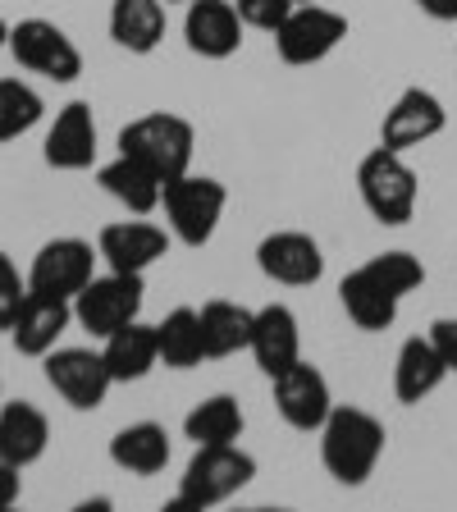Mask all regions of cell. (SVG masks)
<instances>
[{
  "mask_svg": "<svg viewBox=\"0 0 457 512\" xmlns=\"http://www.w3.org/2000/svg\"><path fill=\"white\" fill-rule=\"evenodd\" d=\"M421 284H426L421 256L394 247V252H380L371 261H362L357 270H348L339 284V302L357 330L380 334L394 325L398 311H403V298L416 293Z\"/></svg>",
  "mask_w": 457,
  "mask_h": 512,
  "instance_id": "cell-1",
  "label": "cell"
},
{
  "mask_svg": "<svg viewBox=\"0 0 457 512\" xmlns=\"http://www.w3.org/2000/svg\"><path fill=\"white\" fill-rule=\"evenodd\" d=\"M384 444H389V430L375 412L366 407H339L325 416V426H320V462L330 471L339 485L357 490L366 480L375 476L384 458Z\"/></svg>",
  "mask_w": 457,
  "mask_h": 512,
  "instance_id": "cell-2",
  "label": "cell"
},
{
  "mask_svg": "<svg viewBox=\"0 0 457 512\" xmlns=\"http://www.w3.org/2000/svg\"><path fill=\"white\" fill-rule=\"evenodd\" d=\"M256 480V458L247 453V448L238 444H197V453H192V462L183 467L179 476V494H174L170 508H215V503L234 499V494H243L247 485Z\"/></svg>",
  "mask_w": 457,
  "mask_h": 512,
  "instance_id": "cell-3",
  "label": "cell"
},
{
  "mask_svg": "<svg viewBox=\"0 0 457 512\" xmlns=\"http://www.w3.org/2000/svg\"><path fill=\"white\" fill-rule=\"evenodd\" d=\"M357 197L371 211V220H380L384 229H403L416 215V202H421V179L407 165V151H366L362 165H357Z\"/></svg>",
  "mask_w": 457,
  "mask_h": 512,
  "instance_id": "cell-4",
  "label": "cell"
},
{
  "mask_svg": "<svg viewBox=\"0 0 457 512\" xmlns=\"http://www.w3.org/2000/svg\"><path fill=\"white\" fill-rule=\"evenodd\" d=\"M119 151L133 160H142L147 170H156L160 179L170 183L179 174L192 170V151H197V128L183 115L170 110H151V115L128 119L119 128Z\"/></svg>",
  "mask_w": 457,
  "mask_h": 512,
  "instance_id": "cell-5",
  "label": "cell"
},
{
  "mask_svg": "<svg viewBox=\"0 0 457 512\" xmlns=\"http://www.w3.org/2000/svg\"><path fill=\"white\" fill-rule=\"evenodd\" d=\"M224 206H229V188L211 174H179V179L165 183L160 192V211H165V224L170 234L179 238L183 247H206L215 238L224 220Z\"/></svg>",
  "mask_w": 457,
  "mask_h": 512,
  "instance_id": "cell-6",
  "label": "cell"
},
{
  "mask_svg": "<svg viewBox=\"0 0 457 512\" xmlns=\"http://www.w3.org/2000/svg\"><path fill=\"white\" fill-rule=\"evenodd\" d=\"M142 302H147L142 275L110 270V275L87 279V288L74 298V320L92 339H110L115 330H124V325H133V320L142 316Z\"/></svg>",
  "mask_w": 457,
  "mask_h": 512,
  "instance_id": "cell-7",
  "label": "cell"
},
{
  "mask_svg": "<svg viewBox=\"0 0 457 512\" xmlns=\"http://www.w3.org/2000/svg\"><path fill=\"white\" fill-rule=\"evenodd\" d=\"M275 51L284 64H293V69H311V64L330 60L334 51L343 46V37H348V19H343L339 10H330V5H293V14H288L284 23H279L275 32Z\"/></svg>",
  "mask_w": 457,
  "mask_h": 512,
  "instance_id": "cell-8",
  "label": "cell"
},
{
  "mask_svg": "<svg viewBox=\"0 0 457 512\" xmlns=\"http://www.w3.org/2000/svg\"><path fill=\"white\" fill-rule=\"evenodd\" d=\"M10 55L28 69L42 74L51 83H74L83 74V51L74 46V37L51 19H19L10 28Z\"/></svg>",
  "mask_w": 457,
  "mask_h": 512,
  "instance_id": "cell-9",
  "label": "cell"
},
{
  "mask_svg": "<svg viewBox=\"0 0 457 512\" xmlns=\"http://www.w3.org/2000/svg\"><path fill=\"white\" fill-rule=\"evenodd\" d=\"M96 261H101V252L92 243H83V238H51V243H42L37 256H32L28 288L32 293H46V298L74 302L87 288V279L96 275Z\"/></svg>",
  "mask_w": 457,
  "mask_h": 512,
  "instance_id": "cell-10",
  "label": "cell"
},
{
  "mask_svg": "<svg viewBox=\"0 0 457 512\" xmlns=\"http://www.w3.org/2000/svg\"><path fill=\"white\" fill-rule=\"evenodd\" d=\"M42 366H46V384L74 412H96V407L106 403L110 384H115L106 357L92 348H51L42 357Z\"/></svg>",
  "mask_w": 457,
  "mask_h": 512,
  "instance_id": "cell-11",
  "label": "cell"
},
{
  "mask_svg": "<svg viewBox=\"0 0 457 512\" xmlns=\"http://www.w3.org/2000/svg\"><path fill=\"white\" fill-rule=\"evenodd\" d=\"M448 128V110L430 87H403L394 106L380 119V147L389 151H416Z\"/></svg>",
  "mask_w": 457,
  "mask_h": 512,
  "instance_id": "cell-12",
  "label": "cell"
},
{
  "mask_svg": "<svg viewBox=\"0 0 457 512\" xmlns=\"http://www.w3.org/2000/svg\"><path fill=\"white\" fill-rule=\"evenodd\" d=\"M270 384H275V407L288 426L302 430V435H320L325 416L334 412L330 380L320 375V366H311L307 357H302V362H293L288 371H279Z\"/></svg>",
  "mask_w": 457,
  "mask_h": 512,
  "instance_id": "cell-13",
  "label": "cell"
},
{
  "mask_svg": "<svg viewBox=\"0 0 457 512\" xmlns=\"http://www.w3.org/2000/svg\"><path fill=\"white\" fill-rule=\"evenodd\" d=\"M256 266L270 284H284V288H311L320 284L325 275V252L311 234L302 229H275L256 243Z\"/></svg>",
  "mask_w": 457,
  "mask_h": 512,
  "instance_id": "cell-14",
  "label": "cell"
},
{
  "mask_svg": "<svg viewBox=\"0 0 457 512\" xmlns=\"http://www.w3.org/2000/svg\"><path fill=\"white\" fill-rule=\"evenodd\" d=\"M174 234L160 229L151 220H115L96 234V252L110 270H124V275H147L156 261L170 256Z\"/></svg>",
  "mask_w": 457,
  "mask_h": 512,
  "instance_id": "cell-15",
  "label": "cell"
},
{
  "mask_svg": "<svg viewBox=\"0 0 457 512\" xmlns=\"http://www.w3.org/2000/svg\"><path fill=\"white\" fill-rule=\"evenodd\" d=\"M243 14L234 0H188L183 14V42L202 60H229L243 51Z\"/></svg>",
  "mask_w": 457,
  "mask_h": 512,
  "instance_id": "cell-16",
  "label": "cell"
},
{
  "mask_svg": "<svg viewBox=\"0 0 457 512\" xmlns=\"http://www.w3.org/2000/svg\"><path fill=\"white\" fill-rule=\"evenodd\" d=\"M252 362L275 380L279 371H288L293 362H302V325L293 316V307L284 302H266V307H256V320H252Z\"/></svg>",
  "mask_w": 457,
  "mask_h": 512,
  "instance_id": "cell-17",
  "label": "cell"
},
{
  "mask_svg": "<svg viewBox=\"0 0 457 512\" xmlns=\"http://www.w3.org/2000/svg\"><path fill=\"white\" fill-rule=\"evenodd\" d=\"M46 165L51 170H92L96 160V119L87 101H69V106L55 115V124L46 128V147H42Z\"/></svg>",
  "mask_w": 457,
  "mask_h": 512,
  "instance_id": "cell-18",
  "label": "cell"
},
{
  "mask_svg": "<svg viewBox=\"0 0 457 512\" xmlns=\"http://www.w3.org/2000/svg\"><path fill=\"white\" fill-rule=\"evenodd\" d=\"M69 325H74V302L46 298V293H32L28 288V298H23L19 316L10 325V339L23 357H46L51 348H60Z\"/></svg>",
  "mask_w": 457,
  "mask_h": 512,
  "instance_id": "cell-19",
  "label": "cell"
},
{
  "mask_svg": "<svg viewBox=\"0 0 457 512\" xmlns=\"http://www.w3.org/2000/svg\"><path fill=\"white\" fill-rule=\"evenodd\" d=\"M444 380H448V366H444V357H439V348L430 343V334H412V339L398 343V357H394V398L398 403L403 407L426 403Z\"/></svg>",
  "mask_w": 457,
  "mask_h": 512,
  "instance_id": "cell-20",
  "label": "cell"
},
{
  "mask_svg": "<svg viewBox=\"0 0 457 512\" xmlns=\"http://www.w3.org/2000/svg\"><path fill=\"white\" fill-rule=\"evenodd\" d=\"M170 28V0H110V37L128 55H151Z\"/></svg>",
  "mask_w": 457,
  "mask_h": 512,
  "instance_id": "cell-21",
  "label": "cell"
},
{
  "mask_svg": "<svg viewBox=\"0 0 457 512\" xmlns=\"http://www.w3.org/2000/svg\"><path fill=\"white\" fill-rule=\"evenodd\" d=\"M46 444H51V421L37 403L19 398V403H0V458L14 467H32L42 462Z\"/></svg>",
  "mask_w": 457,
  "mask_h": 512,
  "instance_id": "cell-22",
  "label": "cell"
},
{
  "mask_svg": "<svg viewBox=\"0 0 457 512\" xmlns=\"http://www.w3.org/2000/svg\"><path fill=\"white\" fill-rule=\"evenodd\" d=\"M170 430L160 426V421H133L124 426L115 439H110V462L128 476H160V471L170 467Z\"/></svg>",
  "mask_w": 457,
  "mask_h": 512,
  "instance_id": "cell-23",
  "label": "cell"
},
{
  "mask_svg": "<svg viewBox=\"0 0 457 512\" xmlns=\"http://www.w3.org/2000/svg\"><path fill=\"white\" fill-rule=\"evenodd\" d=\"M101 357H106L110 380H115V384H138V380H147V375L160 366L156 325H147V320L138 316L133 325H124V330L110 334L106 348H101Z\"/></svg>",
  "mask_w": 457,
  "mask_h": 512,
  "instance_id": "cell-24",
  "label": "cell"
},
{
  "mask_svg": "<svg viewBox=\"0 0 457 512\" xmlns=\"http://www.w3.org/2000/svg\"><path fill=\"white\" fill-rule=\"evenodd\" d=\"M96 183H101V188H106L110 197H115L124 211H133V215L160 211V192H165V179H160L156 170H147L142 160L124 156V151L96 170Z\"/></svg>",
  "mask_w": 457,
  "mask_h": 512,
  "instance_id": "cell-25",
  "label": "cell"
},
{
  "mask_svg": "<svg viewBox=\"0 0 457 512\" xmlns=\"http://www.w3.org/2000/svg\"><path fill=\"white\" fill-rule=\"evenodd\" d=\"M197 316H202L206 362H211V357H234V352H247V343H252V320H256L252 307L229 302V298H211Z\"/></svg>",
  "mask_w": 457,
  "mask_h": 512,
  "instance_id": "cell-26",
  "label": "cell"
},
{
  "mask_svg": "<svg viewBox=\"0 0 457 512\" xmlns=\"http://www.w3.org/2000/svg\"><path fill=\"white\" fill-rule=\"evenodd\" d=\"M247 430V416L234 394H211L183 416V435L192 444H238Z\"/></svg>",
  "mask_w": 457,
  "mask_h": 512,
  "instance_id": "cell-27",
  "label": "cell"
},
{
  "mask_svg": "<svg viewBox=\"0 0 457 512\" xmlns=\"http://www.w3.org/2000/svg\"><path fill=\"white\" fill-rule=\"evenodd\" d=\"M156 343H160V362L170 371H192L206 362V343H202V316L197 307H174L170 316L156 325Z\"/></svg>",
  "mask_w": 457,
  "mask_h": 512,
  "instance_id": "cell-28",
  "label": "cell"
},
{
  "mask_svg": "<svg viewBox=\"0 0 457 512\" xmlns=\"http://www.w3.org/2000/svg\"><path fill=\"white\" fill-rule=\"evenodd\" d=\"M46 101L23 78H0V142H14L42 124Z\"/></svg>",
  "mask_w": 457,
  "mask_h": 512,
  "instance_id": "cell-29",
  "label": "cell"
},
{
  "mask_svg": "<svg viewBox=\"0 0 457 512\" xmlns=\"http://www.w3.org/2000/svg\"><path fill=\"white\" fill-rule=\"evenodd\" d=\"M23 298H28V279L19 275V266H14L10 256L0 252V330H10L14 325Z\"/></svg>",
  "mask_w": 457,
  "mask_h": 512,
  "instance_id": "cell-30",
  "label": "cell"
},
{
  "mask_svg": "<svg viewBox=\"0 0 457 512\" xmlns=\"http://www.w3.org/2000/svg\"><path fill=\"white\" fill-rule=\"evenodd\" d=\"M234 5H238V14H243L247 28L275 32L279 23L293 14V5H298V0H234Z\"/></svg>",
  "mask_w": 457,
  "mask_h": 512,
  "instance_id": "cell-31",
  "label": "cell"
},
{
  "mask_svg": "<svg viewBox=\"0 0 457 512\" xmlns=\"http://www.w3.org/2000/svg\"><path fill=\"white\" fill-rule=\"evenodd\" d=\"M430 343L439 348V357H444V366H448V375H457V316H439V320H430Z\"/></svg>",
  "mask_w": 457,
  "mask_h": 512,
  "instance_id": "cell-32",
  "label": "cell"
},
{
  "mask_svg": "<svg viewBox=\"0 0 457 512\" xmlns=\"http://www.w3.org/2000/svg\"><path fill=\"white\" fill-rule=\"evenodd\" d=\"M19 494H23V476H19V467L0 458V512L14 508V503H19Z\"/></svg>",
  "mask_w": 457,
  "mask_h": 512,
  "instance_id": "cell-33",
  "label": "cell"
},
{
  "mask_svg": "<svg viewBox=\"0 0 457 512\" xmlns=\"http://www.w3.org/2000/svg\"><path fill=\"white\" fill-rule=\"evenodd\" d=\"M412 5L435 23H457V0H412Z\"/></svg>",
  "mask_w": 457,
  "mask_h": 512,
  "instance_id": "cell-34",
  "label": "cell"
},
{
  "mask_svg": "<svg viewBox=\"0 0 457 512\" xmlns=\"http://www.w3.org/2000/svg\"><path fill=\"white\" fill-rule=\"evenodd\" d=\"M0 51H10V23L0 19Z\"/></svg>",
  "mask_w": 457,
  "mask_h": 512,
  "instance_id": "cell-35",
  "label": "cell"
},
{
  "mask_svg": "<svg viewBox=\"0 0 457 512\" xmlns=\"http://www.w3.org/2000/svg\"><path fill=\"white\" fill-rule=\"evenodd\" d=\"M298 5H316V0H298Z\"/></svg>",
  "mask_w": 457,
  "mask_h": 512,
  "instance_id": "cell-36",
  "label": "cell"
},
{
  "mask_svg": "<svg viewBox=\"0 0 457 512\" xmlns=\"http://www.w3.org/2000/svg\"><path fill=\"white\" fill-rule=\"evenodd\" d=\"M179 5H188V0H179Z\"/></svg>",
  "mask_w": 457,
  "mask_h": 512,
  "instance_id": "cell-37",
  "label": "cell"
},
{
  "mask_svg": "<svg viewBox=\"0 0 457 512\" xmlns=\"http://www.w3.org/2000/svg\"><path fill=\"white\" fill-rule=\"evenodd\" d=\"M0 403H5V398H0Z\"/></svg>",
  "mask_w": 457,
  "mask_h": 512,
  "instance_id": "cell-38",
  "label": "cell"
}]
</instances>
